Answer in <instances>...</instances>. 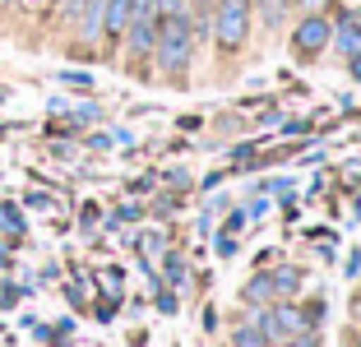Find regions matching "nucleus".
I'll return each instance as SVG.
<instances>
[{"mask_svg":"<svg viewBox=\"0 0 361 347\" xmlns=\"http://www.w3.org/2000/svg\"><path fill=\"white\" fill-rule=\"evenodd\" d=\"M153 51H158V65H162L167 74H180L185 65H190L195 32H190V23H185V14H162V23H158V42H153Z\"/></svg>","mask_w":361,"mask_h":347,"instance_id":"f257e3e1","label":"nucleus"},{"mask_svg":"<svg viewBox=\"0 0 361 347\" xmlns=\"http://www.w3.org/2000/svg\"><path fill=\"white\" fill-rule=\"evenodd\" d=\"M61 79H65V84H75V88H88V84H93V79H88V74H79V70H65Z\"/></svg>","mask_w":361,"mask_h":347,"instance_id":"9d476101","label":"nucleus"},{"mask_svg":"<svg viewBox=\"0 0 361 347\" xmlns=\"http://www.w3.org/2000/svg\"><path fill=\"white\" fill-rule=\"evenodd\" d=\"M0 5H10V0H0Z\"/></svg>","mask_w":361,"mask_h":347,"instance_id":"4468645a","label":"nucleus"},{"mask_svg":"<svg viewBox=\"0 0 361 347\" xmlns=\"http://www.w3.org/2000/svg\"><path fill=\"white\" fill-rule=\"evenodd\" d=\"M158 10L162 14H180V10H185V0H158Z\"/></svg>","mask_w":361,"mask_h":347,"instance_id":"9b49d317","label":"nucleus"},{"mask_svg":"<svg viewBox=\"0 0 361 347\" xmlns=\"http://www.w3.org/2000/svg\"><path fill=\"white\" fill-rule=\"evenodd\" d=\"M338 47H343V56H348V61H352V56H361V28L352 19L338 28Z\"/></svg>","mask_w":361,"mask_h":347,"instance_id":"0eeeda50","label":"nucleus"},{"mask_svg":"<svg viewBox=\"0 0 361 347\" xmlns=\"http://www.w3.org/2000/svg\"><path fill=\"white\" fill-rule=\"evenodd\" d=\"M0 227H5V231H23V218H19L14 204H0Z\"/></svg>","mask_w":361,"mask_h":347,"instance_id":"6e6552de","label":"nucleus"},{"mask_svg":"<svg viewBox=\"0 0 361 347\" xmlns=\"http://www.w3.org/2000/svg\"><path fill=\"white\" fill-rule=\"evenodd\" d=\"M130 23V0H106V14H102V32H111V37H121Z\"/></svg>","mask_w":361,"mask_h":347,"instance_id":"423d86ee","label":"nucleus"},{"mask_svg":"<svg viewBox=\"0 0 361 347\" xmlns=\"http://www.w3.org/2000/svg\"><path fill=\"white\" fill-rule=\"evenodd\" d=\"M245 28H250V0H218V42L241 47Z\"/></svg>","mask_w":361,"mask_h":347,"instance_id":"f03ea898","label":"nucleus"},{"mask_svg":"<svg viewBox=\"0 0 361 347\" xmlns=\"http://www.w3.org/2000/svg\"><path fill=\"white\" fill-rule=\"evenodd\" d=\"M126 32H130V56H149L153 42H158V23H153V14H130Z\"/></svg>","mask_w":361,"mask_h":347,"instance_id":"7ed1b4c3","label":"nucleus"},{"mask_svg":"<svg viewBox=\"0 0 361 347\" xmlns=\"http://www.w3.org/2000/svg\"><path fill=\"white\" fill-rule=\"evenodd\" d=\"M297 334H306V319L297 315V310H269L264 315V338H297Z\"/></svg>","mask_w":361,"mask_h":347,"instance_id":"20e7f679","label":"nucleus"},{"mask_svg":"<svg viewBox=\"0 0 361 347\" xmlns=\"http://www.w3.org/2000/svg\"><path fill=\"white\" fill-rule=\"evenodd\" d=\"M301 347H306V343H301Z\"/></svg>","mask_w":361,"mask_h":347,"instance_id":"2eb2a0df","label":"nucleus"},{"mask_svg":"<svg viewBox=\"0 0 361 347\" xmlns=\"http://www.w3.org/2000/svg\"><path fill=\"white\" fill-rule=\"evenodd\" d=\"M0 264H10V250H5V245H0Z\"/></svg>","mask_w":361,"mask_h":347,"instance_id":"f8f14e48","label":"nucleus"},{"mask_svg":"<svg viewBox=\"0 0 361 347\" xmlns=\"http://www.w3.org/2000/svg\"><path fill=\"white\" fill-rule=\"evenodd\" d=\"M324 42H329V23H324V19H306L297 28V47H301V51H319Z\"/></svg>","mask_w":361,"mask_h":347,"instance_id":"39448f33","label":"nucleus"},{"mask_svg":"<svg viewBox=\"0 0 361 347\" xmlns=\"http://www.w3.org/2000/svg\"><path fill=\"white\" fill-rule=\"evenodd\" d=\"M236 347H264V329H241V334H236Z\"/></svg>","mask_w":361,"mask_h":347,"instance_id":"1a4fd4ad","label":"nucleus"},{"mask_svg":"<svg viewBox=\"0 0 361 347\" xmlns=\"http://www.w3.org/2000/svg\"><path fill=\"white\" fill-rule=\"evenodd\" d=\"M306 5H329V0H306Z\"/></svg>","mask_w":361,"mask_h":347,"instance_id":"ddd939ff","label":"nucleus"}]
</instances>
